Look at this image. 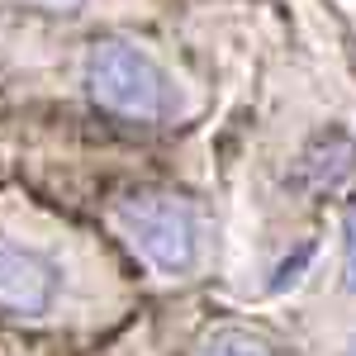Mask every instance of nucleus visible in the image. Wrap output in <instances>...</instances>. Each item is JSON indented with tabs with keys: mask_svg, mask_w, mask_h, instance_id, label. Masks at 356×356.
I'll use <instances>...</instances> for the list:
<instances>
[{
	"mask_svg": "<svg viewBox=\"0 0 356 356\" xmlns=\"http://www.w3.org/2000/svg\"><path fill=\"white\" fill-rule=\"evenodd\" d=\"M62 271L43 252L0 238V314L5 318H43L57 304Z\"/></svg>",
	"mask_w": 356,
	"mask_h": 356,
	"instance_id": "3",
	"label": "nucleus"
},
{
	"mask_svg": "<svg viewBox=\"0 0 356 356\" xmlns=\"http://www.w3.org/2000/svg\"><path fill=\"white\" fill-rule=\"evenodd\" d=\"M200 356H275L261 337H252V332H238V328H223L214 332L204 347H200Z\"/></svg>",
	"mask_w": 356,
	"mask_h": 356,
	"instance_id": "4",
	"label": "nucleus"
},
{
	"mask_svg": "<svg viewBox=\"0 0 356 356\" xmlns=\"http://www.w3.org/2000/svg\"><path fill=\"white\" fill-rule=\"evenodd\" d=\"M114 219L129 233V243L143 252V261L157 266L162 275H186L200 261V219L176 195H129L114 204Z\"/></svg>",
	"mask_w": 356,
	"mask_h": 356,
	"instance_id": "2",
	"label": "nucleus"
},
{
	"mask_svg": "<svg viewBox=\"0 0 356 356\" xmlns=\"http://www.w3.org/2000/svg\"><path fill=\"white\" fill-rule=\"evenodd\" d=\"M352 356H356V347H352Z\"/></svg>",
	"mask_w": 356,
	"mask_h": 356,
	"instance_id": "7",
	"label": "nucleus"
},
{
	"mask_svg": "<svg viewBox=\"0 0 356 356\" xmlns=\"http://www.w3.org/2000/svg\"><path fill=\"white\" fill-rule=\"evenodd\" d=\"M86 81L100 110L119 114V119H138V124H162L181 105L171 76L147 53H138L134 43H119V38H105L90 48Z\"/></svg>",
	"mask_w": 356,
	"mask_h": 356,
	"instance_id": "1",
	"label": "nucleus"
},
{
	"mask_svg": "<svg viewBox=\"0 0 356 356\" xmlns=\"http://www.w3.org/2000/svg\"><path fill=\"white\" fill-rule=\"evenodd\" d=\"M24 5H33V10H53V15H81L86 0H24Z\"/></svg>",
	"mask_w": 356,
	"mask_h": 356,
	"instance_id": "6",
	"label": "nucleus"
},
{
	"mask_svg": "<svg viewBox=\"0 0 356 356\" xmlns=\"http://www.w3.org/2000/svg\"><path fill=\"white\" fill-rule=\"evenodd\" d=\"M342 285L356 295V204L342 214Z\"/></svg>",
	"mask_w": 356,
	"mask_h": 356,
	"instance_id": "5",
	"label": "nucleus"
}]
</instances>
